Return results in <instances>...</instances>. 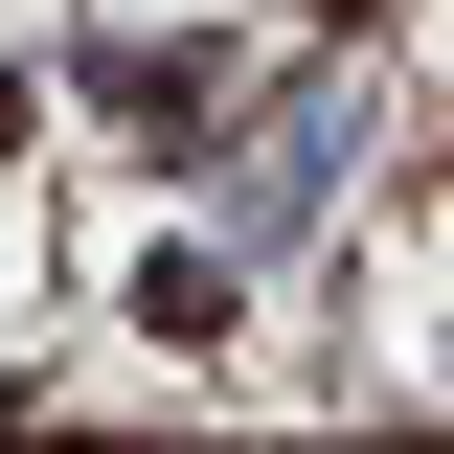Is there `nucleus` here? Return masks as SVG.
I'll return each mask as SVG.
<instances>
[{
    "mask_svg": "<svg viewBox=\"0 0 454 454\" xmlns=\"http://www.w3.org/2000/svg\"><path fill=\"white\" fill-rule=\"evenodd\" d=\"M137 340H160V364H227V340H250V273H227V250H160V273H137Z\"/></svg>",
    "mask_w": 454,
    "mask_h": 454,
    "instance_id": "f257e3e1",
    "label": "nucleus"
},
{
    "mask_svg": "<svg viewBox=\"0 0 454 454\" xmlns=\"http://www.w3.org/2000/svg\"><path fill=\"white\" fill-rule=\"evenodd\" d=\"M23 114H46V91H23V68H0V160H23Z\"/></svg>",
    "mask_w": 454,
    "mask_h": 454,
    "instance_id": "f03ea898",
    "label": "nucleus"
}]
</instances>
